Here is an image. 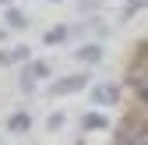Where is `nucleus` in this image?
I'll use <instances>...</instances> for the list:
<instances>
[{"mask_svg": "<svg viewBox=\"0 0 148 145\" xmlns=\"http://www.w3.org/2000/svg\"><path fill=\"white\" fill-rule=\"evenodd\" d=\"M78 60H81V64H99V60H102V50H99V46H81V50H78Z\"/></svg>", "mask_w": 148, "mask_h": 145, "instance_id": "nucleus-7", "label": "nucleus"}, {"mask_svg": "<svg viewBox=\"0 0 148 145\" xmlns=\"http://www.w3.org/2000/svg\"><path fill=\"white\" fill-rule=\"evenodd\" d=\"M53 4H60V0H53Z\"/></svg>", "mask_w": 148, "mask_h": 145, "instance_id": "nucleus-12", "label": "nucleus"}, {"mask_svg": "<svg viewBox=\"0 0 148 145\" xmlns=\"http://www.w3.org/2000/svg\"><path fill=\"white\" fill-rule=\"evenodd\" d=\"M116 96H120V88H116L113 81H99L95 88H92V99H95V106H113Z\"/></svg>", "mask_w": 148, "mask_h": 145, "instance_id": "nucleus-3", "label": "nucleus"}, {"mask_svg": "<svg viewBox=\"0 0 148 145\" xmlns=\"http://www.w3.org/2000/svg\"><path fill=\"white\" fill-rule=\"evenodd\" d=\"M138 96H141V103L148 106V85H141V88H138Z\"/></svg>", "mask_w": 148, "mask_h": 145, "instance_id": "nucleus-10", "label": "nucleus"}, {"mask_svg": "<svg viewBox=\"0 0 148 145\" xmlns=\"http://www.w3.org/2000/svg\"><path fill=\"white\" fill-rule=\"evenodd\" d=\"M7 128H11L14 135H25V131L32 128V117H28V110H18V113H11V117H7Z\"/></svg>", "mask_w": 148, "mask_h": 145, "instance_id": "nucleus-4", "label": "nucleus"}, {"mask_svg": "<svg viewBox=\"0 0 148 145\" xmlns=\"http://www.w3.org/2000/svg\"><path fill=\"white\" fill-rule=\"evenodd\" d=\"M4 21H7V28H25V25H28V18L18 11V7H7V11H4Z\"/></svg>", "mask_w": 148, "mask_h": 145, "instance_id": "nucleus-5", "label": "nucleus"}, {"mask_svg": "<svg viewBox=\"0 0 148 145\" xmlns=\"http://www.w3.org/2000/svg\"><path fill=\"white\" fill-rule=\"evenodd\" d=\"M60 124H64V113H49V131H57Z\"/></svg>", "mask_w": 148, "mask_h": 145, "instance_id": "nucleus-9", "label": "nucleus"}, {"mask_svg": "<svg viewBox=\"0 0 148 145\" xmlns=\"http://www.w3.org/2000/svg\"><path fill=\"white\" fill-rule=\"evenodd\" d=\"M42 78H49V64H42V60H32V64L21 71V88H32L35 81H42Z\"/></svg>", "mask_w": 148, "mask_h": 145, "instance_id": "nucleus-2", "label": "nucleus"}, {"mask_svg": "<svg viewBox=\"0 0 148 145\" xmlns=\"http://www.w3.org/2000/svg\"><path fill=\"white\" fill-rule=\"evenodd\" d=\"M113 145H138V142H131V138H116Z\"/></svg>", "mask_w": 148, "mask_h": 145, "instance_id": "nucleus-11", "label": "nucleus"}, {"mask_svg": "<svg viewBox=\"0 0 148 145\" xmlns=\"http://www.w3.org/2000/svg\"><path fill=\"white\" fill-rule=\"evenodd\" d=\"M0 4H4V0H0Z\"/></svg>", "mask_w": 148, "mask_h": 145, "instance_id": "nucleus-13", "label": "nucleus"}, {"mask_svg": "<svg viewBox=\"0 0 148 145\" xmlns=\"http://www.w3.org/2000/svg\"><path fill=\"white\" fill-rule=\"evenodd\" d=\"M64 39H67V28H64V25H57V28H49V32L42 35V43H46V46H60Z\"/></svg>", "mask_w": 148, "mask_h": 145, "instance_id": "nucleus-8", "label": "nucleus"}, {"mask_svg": "<svg viewBox=\"0 0 148 145\" xmlns=\"http://www.w3.org/2000/svg\"><path fill=\"white\" fill-rule=\"evenodd\" d=\"M106 124H109V120H106L102 113H85V117H81V128H85V131H102Z\"/></svg>", "mask_w": 148, "mask_h": 145, "instance_id": "nucleus-6", "label": "nucleus"}, {"mask_svg": "<svg viewBox=\"0 0 148 145\" xmlns=\"http://www.w3.org/2000/svg\"><path fill=\"white\" fill-rule=\"evenodd\" d=\"M85 85H88V75H67V78H60V81H53L49 92H53V96H71V92H81Z\"/></svg>", "mask_w": 148, "mask_h": 145, "instance_id": "nucleus-1", "label": "nucleus"}]
</instances>
